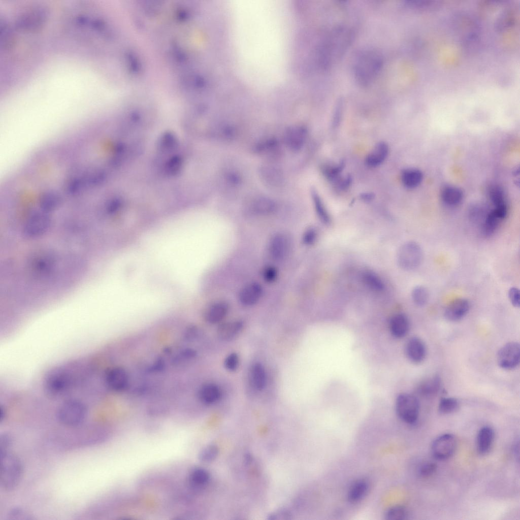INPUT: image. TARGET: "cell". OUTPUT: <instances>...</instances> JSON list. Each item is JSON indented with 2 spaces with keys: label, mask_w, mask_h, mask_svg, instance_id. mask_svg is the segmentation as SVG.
Segmentation results:
<instances>
[{
  "label": "cell",
  "mask_w": 520,
  "mask_h": 520,
  "mask_svg": "<svg viewBox=\"0 0 520 520\" xmlns=\"http://www.w3.org/2000/svg\"><path fill=\"white\" fill-rule=\"evenodd\" d=\"M353 38V31L345 25L336 26L328 30L316 47L318 67L326 70L336 64L348 49Z\"/></svg>",
  "instance_id": "1"
},
{
  "label": "cell",
  "mask_w": 520,
  "mask_h": 520,
  "mask_svg": "<svg viewBox=\"0 0 520 520\" xmlns=\"http://www.w3.org/2000/svg\"><path fill=\"white\" fill-rule=\"evenodd\" d=\"M384 63L382 53L373 47L360 49L354 56L352 71L355 81L362 86L371 84L380 73Z\"/></svg>",
  "instance_id": "2"
},
{
  "label": "cell",
  "mask_w": 520,
  "mask_h": 520,
  "mask_svg": "<svg viewBox=\"0 0 520 520\" xmlns=\"http://www.w3.org/2000/svg\"><path fill=\"white\" fill-rule=\"evenodd\" d=\"M23 468L20 459L9 451L0 454V485L6 491L15 489L20 482Z\"/></svg>",
  "instance_id": "3"
},
{
  "label": "cell",
  "mask_w": 520,
  "mask_h": 520,
  "mask_svg": "<svg viewBox=\"0 0 520 520\" xmlns=\"http://www.w3.org/2000/svg\"><path fill=\"white\" fill-rule=\"evenodd\" d=\"M87 415L85 404L77 399H70L63 402L56 412L57 420L63 425L76 427L82 424Z\"/></svg>",
  "instance_id": "4"
},
{
  "label": "cell",
  "mask_w": 520,
  "mask_h": 520,
  "mask_svg": "<svg viewBox=\"0 0 520 520\" xmlns=\"http://www.w3.org/2000/svg\"><path fill=\"white\" fill-rule=\"evenodd\" d=\"M422 257V251L419 245L415 242L409 241L400 247L397 253V262L402 269L410 271L420 265Z\"/></svg>",
  "instance_id": "5"
},
{
  "label": "cell",
  "mask_w": 520,
  "mask_h": 520,
  "mask_svg": "<svg viewBox=\"0 0 520 520\" xmlns=\"http://www.w3.org/2000/svg\"><path fill=\"white\" fill-rule=\"evenodd\" d=\"M396 409L398 415L403 421L410 425L414 424L419 416V401L411 394H401L397 398Z\"/></svg>",
  "instance_id": "6"
},
{
  "label": "cell",
  "mask_w": 520,
  "mask_h": 520,
  "mask_svg": "<svg viewBox=\"0 0 520 520\" xmlns=\"http://www.w3.org/2000/svg\"><path fill=\"white\" fill-rule=\"evenodd\" d=\"M68 373L62 369H55L49 372L44 380V388L48 395L57 397L62 395L71 384Z\"/></svg>",
  "instance_id": "7"
},
{
  "label": "cell",
  "mask_w": 520,
  "mask_h": 520,
  "mask_svg": "<svg viewBox=\"0 0 520 520\" xmlns=\"http://www.w3.org/2000/svg\"><path fill=\"white\" fill-rule=\"evenodd\" d=\"M51 218L42 211L34 212L28 217L23 227L24 235L28 238H37L45 234L51 225Z\"/></svg>",
  "instance_id": "8"
},
{
  "label": "cell",
  "mask_w": 520,
  "mask_h": 520,
  "mask_svg": "<svg viewBox=\"0 0 520 520\" xmlns=\"http://www.w3.org/2000/svg\"><path fill=\"white\" fill-rule=\"evenodd\" d=\"M456 447L457 440L454 436L446 433L434 439L431 445V452L436 460L444 461L453 455Z\"/></svg>",
  "instance_id": "9"
},
{
  "label": "cell",
  "mask_w": 520,
  "mask_h": 520,
  "mask_svg": "<svg viewBox=\"0 0 520 520\" xmlns=\"http://www.w3.org/2000/svg\"><path fill=\"white\" fill-rule=\"evenodd\" d=\"M520 361V346L518 343L509 342L502 346L497 355L498 365L505 370L516 368Z\"/></svg>",
  "instance_id": "10"
},
{
  "label": "cell",
  "mask_w": 520,
  "mask_h": 520,
  "mask_svg": "<svg viewBox=\"0 0 520 520\" xmlns=\"http://www.w3.org/2000/svg\"><path fill=\"white\" fill-rule=\"evenodd\" d=\"M291 246V241L288 235L279 233L271 237L269 242L268 250L274 259L282 260L288 256Z\"/></svg>",
  "instance_id": "11"
},
{
  "label": "cell",
  "mask_w": 520,
  "mask_h": 520,
  "mask_svg": "<svg viewBox=\"0 0 520 520\" xmlns=\"http://www.w3.org/2000/svg\"><path fill=\"white\" fill-rule=\"evenodd\" d=\"M107 386L113 391L121 392L127 386L129 378L126 370L121 367H115L109 369L105 375Z\"/></svg>",
  "instance_id": "12"
},
{
  "label": "cell",
  "mask_w": 520,
  "mask_h": 520,
  "mask_svg": "<svg viewBox=\"0 0 520 520\" xmlns=\"http://www.w3.org/2000/svg\"><path fill=\"white\" fill-rule=\"evenodd\" d=\"M469 309V301L464 298H459L447 305L444 310V315L449 321H458L466 315Z\"/></svg>",
  "instance_id": "13"
},
{
  "label": "cell",
  "mask_w": 520,
  "mask_h": 520,
  "mask_svg": "<svg viewBox=\"0 0 520 520\" xmlns=\"http://www.w3.org/2000/svg\"><path fill=\"white\" fill-rule=\"evenodd\" d=\"M405 352L410 361L415 364L420 363L426 356V346L420 338L412 337L406 343Z\"/></svg>",
  "instance_id": "14"
},
{
  "label": "cell",
  "mask_w": 520,
  "mask_h": 520,
  "mask_svg": "<svg viewBox=\"0 0 520 520\" xmlns=\"http://www.w3.org/2000/svg\"><path fill=\"white\" fill-rule=\"evenodd\" d=\"M307 134V129L303 126L289 127L285 133V143L289 149L294 151H298L304 145Z\"/></svg>",
  "instance_id": "15"
},
{
  "label": "cell",
  "mask_w": 520,
  "mask_h": 520,
  "mask_svg": "<svg viewBox=\"0 0 520 520\" xmlns=\"http://www.w3.org/2000/svg\"><path fill=\"white\" fill-rule=\"evenodd\" d=\"M263 294V287L256 282H250L240 290L239 294L240 302L244 305L251 306L256 303Z\"/></svg>",
  "instance_id": "16"
},
{
  "label": "cell",
  "mask_w": 520,
  "mask_h": 520,
  "mask_svg": "<svg viewBox=\"0 0 520 520\" xmlns=\"http://www.w3.org/2000/svg\"><path fill=\"white\" fill-rule=\"evenodd\" d=\"M494 437V431L489 426H484L479 430L476 438V447L480 454L484 455L489 452Z\"/></svg>",
  "instance_id": "17"
},
{
  "label": "cell",
  "mask_w": 520,
  "mask_h": 520,
  "mask_svg": "<svg viewBox=\"0 0 520 520\" xmlns=\"http://www.w3.org/2000/svg\"><path fill=\"white\" fill-rule=\"evenodd\" d=\"M388 151V146L386 143L380 142L377 143L367 155L365 159L366 164L371 168L379 166L387 157Z\"/></svg>",
  "instance_id": "18"
},
{
  "label": "cell",
  "mask_w": 520,
  "mask_h": 520,
  "mask_svg": "<svg viewBox=\"0 0 520 520\" xmlns=\"http://www.w3.org/2000/svg\"><path fill=\"white\" fill-rule=\"evenodd\" d=\"M441 385L440 377L435 375L422 381L417 388V393L421 396L430 398L438 393Z\"/></svg>",
  "instance_id": "19"
},
{
  "label": "cell",
  "mask_w": 520,
  "mask_h": 520,
  "mask_svg": "<svg viewBox=\"0 0 520 520\" xmlns=\"http://www.w3.org/2000/svg\"><path fill=\"white\" fill-rule=\"evenodd\" d=\"M229 310L228 304L223 301H219L211 305L205 313L206 320L210 323L220 322L226 316Z\"/></svg>",
  "instance_id": "20"
},
{
  "label": "cell",
  "mask_w": 520,
  "mask_h": 520,
  "mask_svg": "<svg viewBox=\"0 0 520 520\" xmlns=\"http://www.w3.org/2000/svg\"><path fill=\"white\" fill-rule=\"evenodd\" d=\"M389 328L392 334L395 337H404L407 334L409 328L407 317L402 313L394 315L389 321Z\"/></svg>",
  "instance_id": "21"
},
{
  "label": "cell",
  "mask_w": 520,
  "mask_h": 520,
  "mask_svg": "<svg viewBox=\"0 0 520 520\" xmlns=\"http://www.w3.org/2000/svg\"><path fill=\"white\" fill-rule=\"evenodd\" d=\"M243 323L241 321L224 322L220 324L217 333L219 339L228 341L233 339L242 329Z\"/></svg>",
  "instance_id": "22"
},
{
  "label": "cell",
  "mask_w": 520,
  "mask_h": 520,
  "mask_svg": "<svg viewBox=\"0 0 520 520\" xmlns=\"http://www.w3.org/2000/svg\"><path fill=\"white\" fill-rule=\"evenodd\" d=\"M221 396L219 387L213 383L203 385L199 392L200 400L206 404H212L217 402Z\"/></svg>",
  "instance_id": "23"
},
{
  "label": "cell",
  "mask_w": 520,
  "mask_h": 520,
  "mask_svg": "<svg viewBox=\"0 0 520 520\" xmlns=\"http://www.w3.org/2000/svg\"><path fill=\"white\" fill-rule=\"evenodd\" d=\"M251 207L254 213L267 215L274 212L276 209V204L269 198L260 197L256 198L252 202Z\"/></svg>",
  "instance_id": "24"
},
{
  "label": "cell",
  "mask_w": 520,
  "mask_h": 520,
  "mask_svg": "<svg viewBox=\"0 0 520 520\" xmlns=\"http://www.w3.org/2000/svg\"><path fill=\"white\" fill-rule=\"evenodd\" d=\"M368 489L369 483L365 479H359L355 481L348 490V500L353 503L359 501L366 495Z\"/></svg>",
  "instance_id": "25"
},
{
  "label": "cell",
  "mask_w": 520,
  "mask_h": 520,
  "mask_svg": "<svg viewBox=\"0 0 520 520\" xmlns=\"http://www.w3.org/2000/svg\"><path fill=\"white\" fill-rule=\"evenodd\" d=\"M422 178L421 172L416 169H405L401 174L402 183L404 186L408 188H413L418 186L421 182Z\"/></svg>",
  "instance_id": "26"
},
{
  "label": "cell",
  "mask_w": 520,
  "mask_h": 520,
  "mask_svg": "<svg viewBox=\"0 0 520 520\" xmlns=\"http://www.w3.org/2000/svg\"><path fill=\"white\" fill-rule=\"evenodd\" d=\"M463 194L459 188L452 186L444 187L441 191V198L447 205L454 206L459 204L462 200Z\"/></svg>",
  "instance_id": "27"
},
{
  "label": "cell",
  "mask_w": 520,
  "mask_h": 520,
  "mask_svg": "<svg viewBox=\"0 0 520 520\" xmlns=\"http://www.w3.org/2000/svg\"><path fill=\"white\" fill-rule=\"evenodd\" d=\"M250 381L253 386L257 390L263 389L266 383V375L263 366L255 363L250 370Z\"/></svg>",
  "instance_id": "28"
},
{
  "label": "cell",
  "mask_w": 520,
  "mask_h": 520,
  "mask_svg": "<svg viewBox=\"0 0 520 520\" xmlns=\"http://www.w3.org/2000/svg\"><path fill=\"white\" fill-rule=\"evenodd\" d=\"M190 483L196 488H202L206 485L210 480V474L205 469L197 467L192 469L189 475Z\"/></svg>",
  "instance_id": "29"
},
{
  "label": "cell",
  "mask_w": 520,
  "mask_h": 520,
  "mask_svg": "<svg viewBox=\"0 0 520 520\" xmlns=\"http://www.w3.org/2000/svg\"><path fill=\"white\" fill-rule=\"evenodd\" d=\"M503 219L495 209L486 215L482 226V233L485 236L492 235L498 228L500 222Z\"/></svg>",
  "instance_id": "30"
},
{
  "label": "cell",
  "mask_w": 520,
  "mask_h": 520,
  "mask_svg": "<svg viewBox=\"0 0 520 520\" xmlns=\"http://www.w3.org/2000/svg\"><path fill=\"white\" fill-rule=\"evenodd\" d=\"M345 165L343 160L336 164H325L321 168V172L328 180L334 182L341 176Z\"/></svg>",
  "instance_id": "31"
},
{
  "label": "cell",
  "mask_w": 520,
  "mask_h": 520,
  "mask_svg": "<svg viewBox=\"0 0 520 520\" xmlns=\"http://www.w3.org/2000/svg\"><path fill=\"white\" fill-rule=\"evenodd\" d=\"M312 198L316 214L322 222L328 224L330 217L326 208L318 192L315 190L311 191Z\"/></svg>",
  "instance_id": "32"
},
{
  "label": "cell",
  "mask_w": 520,
  "mask_h": 520,
  "mask_svg": "<svg viewBox=\"0 0 520 520\" xmlns=\"http://www.w3.org/2000/svg\"><path fill=\"white\" fill-rule=\"evenodd\" d=\"M458 400L453 397H443L439 402L438 411L441 414H448L457 411L459 407Z\"/></svg>",
  "instance_id": "33"
},
{
  "label": "cell",
  "mask_w": 520,
  "mask_h": 520,
  "mask_svg": "<svg viewBox=\"0 0 520 520\" xmlns=\"http://www.w3.org/2000/svg\"><path fill=\"white\" fill-rule=\"evenodd\" d=\"M364 283L370 289L376 291H382L384 286L381 279L372 271L365 272L362 276Z\"/></svg>",
  "instance_id": "34"
},
{
  "label": "cell",
  "mask_w": 520,
  "mask_h": 520,
  "mask_svg": "<svg viewBox=\"0 0 520 520\" xmlns=\"http://www.w3.org/2000/svg\"><path fill=\"white\" fill-rule=\"evenodd\" d=\"M219 449L217 445L209 444L201 449L199 453V460L203 463H209L217 457Z\"/></svg>",
  "instance_id": "35"
},
{
  "label": "cell",
  "mask_w": 520,
  "mask_h": 520,
  "mask_svg": "<svg viewBox=\"0 0 520 520\" xmlns=\"http://www.w3.org/2000/svg\"><path fill=\"white\" fill-rule=\"evenodd\" d=\"M411 297L413 302L416 305L423 306L427 303L429 294L426 287L419 285L412 289Z\"/></svg>",
  "instance_id": "36"
},
{
  "label": "cell",
  "mask_w": 520,
  "mask_h": 520,
  "mask_svg": "<svg viewBox=\"0 0 520 520\" xmlns=\"http://www.w3.org/2000/svg\"><path fill=\"white\" fill-rule=\"evenodd\" d=\"M408 516L407 509L402 506H395L389 508L385 515V519L387 520H403Z\"/></svg>",
  "instance_id": "37"
},
{
  "label": "cell",
  "mask_w": 520,
  "mask_h": 520,
  "mask_svg": "<svg viewBox=\"0 0 520 520\" xmlns=\"http://www.w3.org/2000/svg\"><path fill=\"white\" fill-rule=\"evenodd\" d=\"M53 258L49 255L41 256L34 262V267L39 272H46L52 267Z\"/></svg>",
  "instance_id": "38"
},
{
  "label": "cell",
  "mask_w": 520,
  "mask_h": 520,
  "mask_svg": "<svg viewBox=\"0 0 520 520\" xmlns=\"http://www.w3.org/2000/svg\"><path fill=\"white\" fill-rule=\"evenodd\" d=\"M489 196L495 206L506 203L504 200V191L500 186H492L490 189Z\"/></svg>",
  "instance_id": "39"
},
{
  "label": "cell",
  "mask_w": 520,
  "mask_h": 520,
  "mask_svg": "<svg viewBox=\"0 0 520 520\" xmlns=\"http://www.w3.org/2000/svg\"><path fill=\"white\" fill-rule=\"evenodd\" d=\"M8 518L11 520H24L31 519L30 514L21 507H15L10 510Z\"/></svg>",
  "instance_id": "40"
},
{
  "label": "cell",
  "mask_w": 520,
  "mask_h": 520,
  "mask_svg": "<svg viewBox=\"0 0 520 520\" xmlns=\"http://www.w3.org/2000/svg\"><path fill=\"white\" fill-rule=\"evenodd\" d=\"M437 469V466L435 463L427 462L420 465L418 468V473L422 477H427L433 475Z\"/></svg>",
  "instance_id": "41"
},
{
  "label": "cell",
  "mask_w": 520,
  "mask_h": 520,
  "mask_svg": "<svg viewBox=\"0 0 520 520\" xmlns=\"http://www.w3.org/2000/svg\"><path fill=\"white\" fill-rule=\"evenodd\" d=\"M317 235L316 230L313 228H310L304 232L303 235V242L305 245H312L315 242Z\"/></svg>",
  "instance_id": "42"
},
{
  "label": "cell",
  "mask_w": 520,
  "mask_h": 520,
  "mask_svg": "<svg viewBox=\"0 0 520 520\" xmlns=\"http://www.w3.org/2000/svg\"><path fill=\"white\" fill-rule=\"evenodd\" d=\"M159 144L161 149L168 150L176 145V140L172 135L167 134L161 138Z\"/></svg>",
  "instance_id": "43"
},
{
  "label": "cell",
  "mask_w": 520,
  "mask_h": 520,
  "mask_svg": "<svg viewBox=\"0 0 520 520\" xmlns=\"http://www.w3.org/2000/svg\"><path fill=\"white\" fill-rule=\"evenodd\" d=\"M277 269L273 266H267L263 271V279L267 282H272L277 277Z\"/></svg>",
  "instance_id": "44"
},
{
  "label": "cell",
  "mask_w": 520,
  "mask_h": 520,
  "mask_svg": "<svg viewBox=\"0 0 520 520\" xmlns=\"http://www.w3.org/2000/svg\"><path fill=\"white\" fill-rule=\"evenodd\" d=\"M352 181V179L350 176L346 175L345 177L340 176L338 178L335 182L334 183L335 187L339 190H345L348 188L350 186Z\"/></svg>",
  "instance_id": "45"
},
{
  "label": "cell",
  "mask_w": 520,
  "mask_h": 520,
  "mask_svg": "<svg viewBox=\"0 0 520 520\" xmlns=\"http://www.w3.org/2000/svg\"><path fill=\"white\" fill-rule=\"evenodd\" d=\"M238 364L239 358L237 354L235 353L229 355L224 361L225 368L230 371L236 370L238 366Z\"/></svg>",
  "instance_id": "46"
},
{
  "label": "cell",
  "mask_w": 520,
  "mask_h": 520,
  "mask_svg": "<svg viewBox=\"0 0 520 520\" xmlns=\"http://www.w3.org/2000/svg\"><path fill=\"white\" fill-rule=\"evenodd\" d=\"M12 440L10 436L4 433L0 435V454L9 451Z\"/></svg>",
  "instance_id": "47"
},
{
  "label": "cell",
  "mask_w": 520,
  "mask_h": 520,
  "mask_svg": "<svg viewBox=\"0 0 520 520\" xmlns=\"http://www.w3.org/2000/svg\"><path fill=\"white\" fill-rule=\"evenodd\" d=\"M508 297L511 304L515 307H519L520 304V295L519 289L515 287H511L508 291Z\"/></svg>",
  "instance_id": "48"
},
{
  "label": "cell",
  "mask_w": 520,
  "mask_h": 520,
  "mask_svg": "<svg viewBox=\"0 0 520 520\" xmlns=\"http://www.w3.org/2000/svg\"><path fill=\"white\" fill-rule=\"evenodd\" d=\"M181 161L179 157L172 158L167 165L166 170L170 174H175L178 172L181 166Z\"/></svg>",
  "instance_id": "49"
},
{
  "label": "cell",
  "mask_w": 520,
  "mask_h": 520,
  "mask_svg": "<svg viewBox=\"0 0 520 520\" xmlns=\"http://www.w3.org/2000/svg\"><path fill=\"white\" fill-rule=\"evenodd\" d=\"M342 109L343 101L340 99L336 104L333 115V125L334 127L337 126L340 122L342 116Z\"/></svg>",
  "instance_id": "50"
},
{
  "label": "cell",
  "mask_w": 520,
  "mask_h": 520,
  "mask_svg": "<svg viewBox=\"0 0 520 520\" xmlns=\"http://www.w3.org/2000/svg\"><path fill=\"white\" fill-rule=\"evenodd\" d=\"M291 515L290 512L287 510L280 509L271 513L268 517V519L270 520L289 519Z\"/></svg>",
  "instance_id": "51"
},
{
  "label": "cell",
  "mask_w": 520,
  "mask_h": 520,
  "mask_svg": "<svg viewBox=\"0 0 520 520\" xmlns=\"http://www.w3.org/2000/svg\"><path fill=\"white\" fill-rule=\"evenodd\" d=\"M197 333V328L196 327L192 326L189 327L186 331L185 337L188 339H192L196 337Z\"/></svg>",
  "instance_id": "52"
},
{
  "label": "cell",
  "mask_w": 520,
  "mask_h": 520,
  "mask_svg": "<svg viewBox=\"0 0 520 520\" xmlns=\"http://www.w3.org/2000/svg\"><path fill=\"white\" fill-rule=\"evenodd\" d=\"M374 198V193L371 192H363L360 195V198L361 200L367 203L373 201Z\"/></svg>",
  "instance_id": "53"
},
{
  "label": "cell",
  "mask_w": 520,
  "mask_h": 520,
  "mask_svg": "<svg viewBox=\"0 0 520 520\" xmlns=\"http://www.w3.org/2000/svg\"><path fill=\"white\" fill-rule=\"evenodd\" d=\"M519 441H516L515 443H514L513 446V452L515 459H517L518 460H519Z\"/></svg>",
  "instance_id": "54"
},
{
  "label": "cell",
  "mask_w": 520,
  "mask_h": 520,
  "mask_svg": "<svg viewBox=\"0 0 520 520\" xmlns=\"http://www.w3.org/2000/svg\"><path fill=\"white\" fill-rule=\"evenodd\" d=\"M6 415V410L2 406L0 408V422H2L5 418Z\"/></svg>",
  "instance_id": "55"
}]
</instances>
